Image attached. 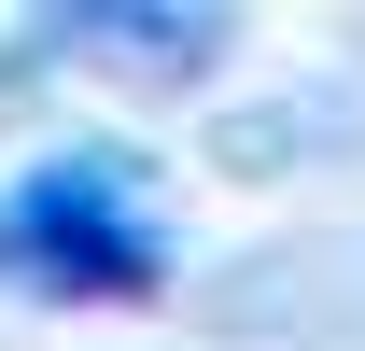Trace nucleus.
<instances>
[{
    "label": "nucleus",
    "mask_w": 365,
    "mask_h": 351,
    "mask_svg": "<svg viewBox=\"0 0 365 351\" xmlns=\"http://www.w3.org/2000/svg\"><path fill=\"white\" fill-rule=\"evenodd\" d=\"M0 281L71 309H140L169 295V225H155V183L113 141H71V155H29L0 183Z\"/></svg>",
    "instance_id": "obj_1"
},
{
    "label": "nucleus",
    "mask_w": 365,
    "mask_h": 351,
    "mask_svg": "<svg viewBox=\"0 0 365 351\" xmlns=\"http://www.w3.org/2000/svg\"><path fill=\"white\" fill-rule=\"evenodd\" d=\"M56 56H85V71H127V85H197L211 56L239 43V14H169V0H71V14H43Z\"/></svg>",
    "instance_id": "obj_2"
}]
</instances>
